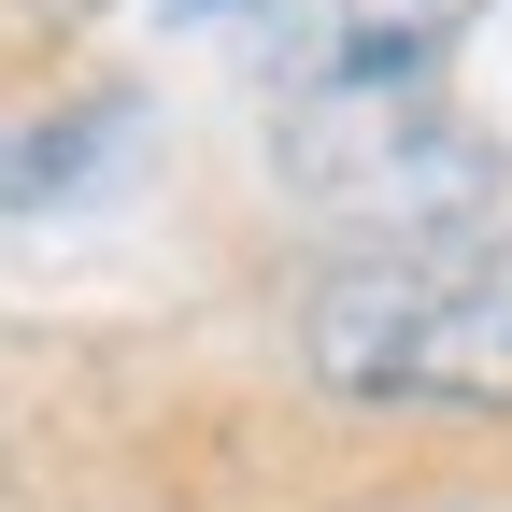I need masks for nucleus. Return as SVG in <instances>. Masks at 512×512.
<instances>
[{"label": "nucleus", "instance_id": "nucleus-5", "mask_svg": "<svg viewBox=\"0 0 512 512\" xmlns=\"http://www.w3.org/2000/svg\"><path fill=\"white\" fill-rule=\"evenodd\" d=\"M228 15H256V0H171V29H228Z\"/></svg>", "mask_w": 512, "mask_h": 512}, {"label": "nucleus", "instance_id": "nucleus-1", "mask_svg": "<svg viewBox=\"0 0 512 512\" xmlns=\"http://www.w3.org/2000/svg\"><path fill=\"white\" fill-rule=\"evenodd\" d=\"M299 370L370 413H512V242L328 256L299 285Z\"/></svg>", "mask_w": 512, "mask_h": 512}, {"label": "nucleus", "instance_id": "nucleus-4", "mask_svg": "<svg viewBox=\"0 0 512 512\" xmlns=\"http://www.w3.org/2000/svg\"><path fill=\"white\" fill-rule=\"evenodd\" d=\"M143 86H86V100H57V114H29L15 143H0V214H72V200H100V185H128L143 171Z\"/></svg>", "mask_w": 512, "mask_h": 512}, {"label": "nucleus", "instance_id": "nucleus-3", "mask_svg": "<svg viewBox=\"0 0 512 512\" xmlns=\"http://www.w3.org/2000/svg\"><path fill=\"white\" fill-rule=\"evenodd\" d=\"M470 15L484 0H256L242 29H256V72L313 100V86H427Z\"/></svg>", "mask_w": 512, "mask_h": 512}, {"label": "nucleus", "instance_id": "nucleus-2", "mask_svg": "<svg viewBox=\"0 0 512 512\" xmlns=\"http://www.w3.org/2000/svg\"><path fill=\"white\" fill-rule=\"evenodd\" d=\"M271 185L356 256H413V242H484L512 157L441 86H313L271 114Z\"/></svg>", "mask_w": 512, "mask_h": 512}]
</instances>
